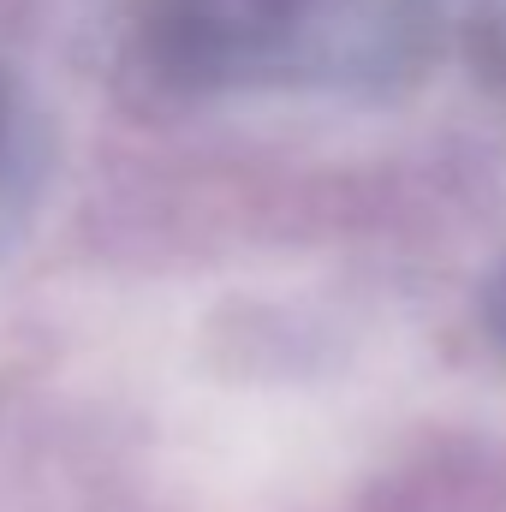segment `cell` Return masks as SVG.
Returning <instances> with one entry per match:
<instances>
[{
	"instance_id": "6da1fadb",
	"label": "cell",
	"mask_w": 506,
	"mask_h": 512,
	"mask_svg": "<svg viewBox=\"0 0 506 512\" xmlns=\"http://www.w3.org/2000/svg\"><path fill=\"white\" fill-rule=\"evenodd\" d=\"M441 0H126L161 78L191 90H346L417 60Z\"/></svg>"
},
{
	"instance_id": "7a4b0ae2",
	"label": "cell",
	"mask_w": 506,
	"mask_h": 512,
	"mask_svg": "<svg viewBox=\"0 0 506 512\" xmlns=\"http://www.w3.org/2000/svg\"><path fill=\"white\" fill-rule=\"evenodd\" d=\"M36 173H42V143L36 120L18 96V84L0 72V239L12 233V221L30 209L36 197Z\"/></svg>"
},
{
	"instance_id": "3957f363",
	"label": "cell",
	"mask_w": 506,
	"mask_h": 512,
	"mask_svg": "<svg viewBox=\"0 0 506 512\" xmlns=\"http://www.w3.org/2000/svg\"><path fill=\"white\" fill-rule=\"evenodd\" d=\"M477 36H483V66L506 96V0H483L477 6Z\"/></svg>"
},
{
	"instance_id": "277c9868",
	"label": "cell",
	"mask_w": 506,
	"mask_h": 512,
	"mask_svg": "<svg viewBox=\"0 0 506 512\" xmlns=\"http://www.w3.org/2000/svg\"><path fill=\"white\" fill-rule=\"evenodd\" d=\"M495 328H501V340H506V280H501V292H495Z\"/></svg>"
}]
</instances>
